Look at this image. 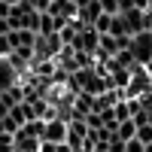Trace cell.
<instances>
[{
    "instance_id": "ba28073f",
    "label": "cell",
    "mask_w": 152,
    "mask_h": 152,
    "mask_svg": "<svg viewBox=\"0 0 152 152\" xmlns=\"http://www.w3.org/2000/svg\"><path fill=\"white\" fill-rule=\"evenodd\" d=\"M110 34H113V37H131V34H128V24H125V18L119 15V12H116L113 21H110Z\"/></svg>"
},
{
    "instance_id": "4fadbf2b",
    "label": "cell",
    "mask_w": 152,
    "mask_h": 152,
    "mask_svg": "<svg viewBox=\"0 0 152 152\" xmlns=\"http://www.w3.org/2000/svg\"><path fill=\"white\" fill-rule=\"evenodd\" d=\"M122 152H143V143L137 140V137H131V140L125 143V149H122Z\"/></svg>"
},
{
    "instance_id": "2e32d148",
    "label": "cell",
    "mask_w": 152,
    "mask_h": 152,
    "mask_svg": "<svg viewBox=\"0 0 152 152\" xmlns=\"http://www.w3.org/2000/svg\"><path fill=\"white\" fill-rule=\"evenodd\" d=\"M143 152H152V143H146V146H143Z\"/></svg>"
},
{
    "instance_id": "3957f363",
    "label": "cell",
    "mask_w": 152,
    "mask_h": 152,
    "mask_svg": "<svg viewBox=\"0 0 152 152\" xmlns=\"http://www.w3.org/2000/svg\"><path fill=\"white\" fill-rule=\"evenodd\" d=\"M43 140L46 143H67V122L61 119V116L46 119V125H43Z\"/></svg>"
},
{
    "instance_id": "9c48e42d",
    "label": "cell",
    "mask_w": 152,
    "mask_h": 152,
    "mask_svg": "<svg viewBox=\"0 0 152 152\" xmlns=\"http://www.w3.org/2000/svg\"><path fill=\"white\" fill-rule=\"evenodd\" d=\"M113 116H116V122H125V119H131L128 100H116V104H113Z\"/></svg>"
},
{
    "instance_id": "7c38bea8",
    "label": "cell",
    "mask_w": 152,
    "mask_h": 152,
    "mask_svg": "<svg viewBox=\"0 0 152 152\" xmlns=\"http://www.w3.org/2000/svg\"><path fill=\"white\" fill-rule=\"evenodd\" d=\"M15 149V137L12 134H0V152H12Z\"/></svg>"
},
{
    "instance_id": "5b68a950",
    "label": "cell",
    "mask_w": 152,
    "mask_h": 152,
    "mask_svg": "<svg viewBox=\"0 0 152 152\" xmlns=\"http://www.w3.org/2000/svg\"><path fill=\"white\" fill-rule=\"evenodd\" d=\"M9 85H18V70L9 58H0V91H6Z\"/></svg>"
},
{
    "instance_id": "6da1fadb",
    "label": "cell",
    "mask_w": 152,
    "mask_h": 152,
    "mask_svg": "<svg viewBox=\"0 0 152 152\" xmlns=\"http://www.w3.org/2000/svg\"><path fill=\"white\" fill-rule=\"evenodd\" d=\"M131 55L140 67H146L152 61V31H140L131 37Z\"/></svg>"
},
{
    "instance_id": "9a60e30c",
    "label": "cell",
    "mask_w": 152,
    "mask_h": 152,
    "mask_svg": "<svg viewBox=\"0 0 152 152\" xmlns=\"http://www.w3.org/2000/svg\"><path fill=\"white\" fill-rule=\"evenodd\" d=\"M37 152H58V143H46V140H40V149Z\"/></svg>"
},
{
    "instance_id": "8992f818",
    "label": "cell",
    "mask_w": 152,
    "mask_h": 152,
    "mask_svg": "<svg viewBox=\"0 0 152 152\" xmlns=\"http://www.w3.org/2000/svg\"><path fill=\"white\" fill-rule=\"evenodd\" d=\"M119 15L125 18V24H128V34H131V37L140 34V31H146V28H143V9H128V12H119Z\"/></svg>"
},
{
    "instance_id": "e0dca14e",
    "label": "cell",
    "mask_w": 152,
    "mask_h": 152,
    "mask_svg": "<svg viewBox=\"0 0 152 152\" xmlns=\"http://www.w3.org/2000/svg\"><path fill=\"white\" fill-rule=\"evenodd\" d=\"M146 9H152V0H146Z\"/></svg>"
},
{
    "instance_id": "52a82bcc",
    "label": "cell",
    "mask_w": 152,
    "mask_h": 152,
    "mask_svg": "<svg viewBox=\"0 0 152 152\" xmlns=\"http://www.w3.org/2000/svg\"><path fill=\"white\" fill-rule=\"evenodd\" d=\"M134 134H137V125H134L131 119H125V122H119V125H116V140L128 143V140H131Z\"/></svg>"
},
{
    "instance_id": "7a4b0ae2",
    "label": "cell",
    "mask_w": 152,
    "mask_h": 152,
    "mask_svg": "<svg viewBox=\"0 0 152 152\" xmlns=\"http://www.w3.org/2000/svg\"><path fill=\"white\" fill-rule=\"evenodd\" d=\"M97 31L94 28H79V31H76V37H73V52H85V55H94L97 52Z\"/></svg>"
},
{
    "instance_id": "30bf717a",
    "label": "cell",
    "mask_w": 152,
    "mask_h": 152,
    "mask_svg": "<svg viewBox=\"0 0 152 152\" xmlns=\"http://www.w3.org/2000/svg\"><path fill=\"white\" fill-rule=\"evenodd\" d=\"M110 21H113V15H110V12H100V15L94 18V24H91V28H94L97 34H110Z\"/></svg>"
},
{
    "instance_id": "277c9868",
    "label": "cell",
    "mask_w": 152,
    "mask_h": 152,
    "mask_svg": "<svg viewBox=\"0 0 152 152\" xmlns=\"http://www.w3.org/2000/svg\"><path fill=\"white\" fill-rule=\"evenodd\" d=\"M37 37H40V34H34V31H28V28H18V31H9V34H6V40H9V49H18V46L34 49Z\"/></svg>"
},
{
    "instance_id": "8fae6325",
    "label": "cell",
    "mask_w": 152,
    "mask_h": 152,
    "mask_svg": "<svg viewBox=\"0 0 152 152\" xmlns=\"http://www.w3.org/2000/svg\"><path fill=\"white\" fill-rule=\"evenodd\" d=\"M134 137H137V140H140L143 146H146V143H152V122L140 125V128H137V134H134Z\"/></svg>"
},
{
    "instance_id": "5bb4252c",
    "label": "cell",
    "mask_w": 152,
    "mask_h": 152,
    "mask_svg": "<svg viewBox=\"0 0 152 152\" xmlns=\"http://www.w3.org/2000/svg\"><path fill=\"white\" fill-rule=\"evenodd\" d=\"M97 3H100V9H104V12H110V15H116V12H119L116 0H97Z\"/></svg>"
}]
</instances>
